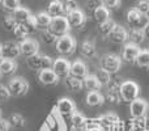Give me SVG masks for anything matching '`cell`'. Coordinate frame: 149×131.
I'll return each mask as SVG.
<instances>
[{
	"instance_id": "cell-1",
	"label": "cell",
	"mask_w": 149,
	"mask_h": 131,
	"mask_svg": "<svg viewBox=\"0 0 149 131\" xmlns=\"http://www.w3.org/2000/svg\"><path fill=\"white\" fill-rule=\"evenodd\" d=\"M140 95V85L134 80H124L120 84V96L122 100L124 102H130L135 101L139 98Z\"/></svg>"
},
{
	"instance_id": "cell-2",
	"label": "cell",
	"mask_w": 149,
	"mask_h": 131,
	"mask_svg": "<svg viewBox=\"0 0 149 131\" xmlns=\"http://www.w3.org/2000/svg\"><path fill=\"white\" fill-rule=\"evenodd\" d=\"M127 22L131 25L132 29H144L149 22V16L139 12L136 8H131L127 11Z\"/></svg>"
},
{
	"instance_id": "cell-3",
	"label": "cell",
	"mask_w": 149,
	"mask_h": 131,
	"mask_svg": "<svg viewBox=\"0 0 149 131\" xmlns=\"http://www.w3.org/2000/svg\"><path fill=\"white\" fill-rule=\"evenodd\" d=\"M77 46L76 38L72 37L71 34H65V36H62L58 38L56 43H55V49L59 54L62 55H71L74 53Z\"/></svg>"
},
{
	"instance_id": "cell-4",
	"label": "cell",
	"mask_w": 149,
	"mask_h": 131,
	"mask_svg": "<svg viewBox=\"0 0 149 131\" xmlns=\"http://www.w3.org/2000/svg\"><path fill=\"white\" fill-rule=\"evenodd\" d=\"M26 63L30 67L31 69H38V71H42V69H47V68H52V64H54V59L49 55L45 54H36L33 57L28 58L26 59Z\"/></svg>"
},
{
	"instance_id": "cell-5",
	"label": "cell",
	"mask_w": 149,
	"mask_h": 131,
	"mask_svg": "<svg viewBox=\"0 0 149 131\" xmlns=\"http://www.w3.org/2000/svg\"><path fill=\"white\" fill-rule=\"evenodd\" d=\"M71 25L68 22L67 16H60V17H54L51 20V24L49 26V30L54 33L56 37H62L65 34H70Z\"/></svg>"
},
{
	"instance_id": "cell-6",
	"label": "cell",
	"mask_w": 149,
	"mask_h": 131,
	"mask_svg": "<svg viewBox=\"0 0 149 131\" xmlns=\"http://www.w3.org/2000/svg\"><path fill=\"white\" fill-rule=\"evenodd\" d=\"M101 66H102V68H105L106 71L110 72L111 75L116 74L122 67V58L116 54L109 53V54H105L102 57V59H101Z\"/></svg>"
},
{
	"instance_id": "cell-7",
	"label": "cell",
	"mask_w": 149,
	"mask_h": 131,
	"mask_svg": "<svg viewBox=\"0 0 149 131\" xmlns=\"http://www.w3.org/2000/svg\"><path fill=\"white\" fill-rule=\"evenodd\" d=\"M8 89L10 92V96H24L29 90V83L24 77L16 76L9 80L8 83Z\"/></svg>"
},
{
	"instance_id": "cell-8",
	"label": "cell",
	"mask_w": 149,
	"mask_h": 131,
	"mask_svg": "<svg viewBox=\"0 0 149 131\" xmlns=\"http://www.w3.org/2000/svg\"><path fill=\"white\" fill-rule=\"evenodd\" d=\"M149 110V102L145 98H136L130 104V114L132 118H143L147 117V113Z\"/></svg>"
},
{
	"instance_id": "cell-9",
	"label": "cell",
	"mask_w": 149,
	"mask_h": 131,
	"mask_svg": "<svg viewBox=\"0 0 149 131\" xmlns=\"http://www.w3.org/2000/svg\"><path fill=\"white\" fill-rule=\"evenodd\" d=\"M20 49H21V54L24 57L30 58L39 53V43L38 41H36L33 38H26L20 42Z\"/></svg>"
},
{
	"instance_id": "cell-10",
	"label": "cell",
	"mask_w": 149,
	"mask_h": 131,
	"mask_svg": "<svg viewBox=\"0 0 149 131\" xmlns=\"http://www.w3.org/2000/svg\"><path fill=\"white\" fill-rule=\"evenodd\" d=\"M141 49H140L139 45H135L132 42H128V43L124 45L123 47V53H122V59L127 63H135L137 55L140 54Z\"/></svg>"
},
{
	"instance_id": "cell-11",
	"label": "cell",
	"mask_w": 149,
	"mask_h": 131,
	"mask_svg": "<svg viewBox=\"0 0 149 131\" xmlns=\"http://www.w3.org/2000/svg\"><path fill=\"white\" fill-rule=\"evenodd\" d=\"M20 54H21V49H20V43H17V42L8 41L1 45V57L3 58L16 59Z\"/></svg>"
},
{
	"instance_id": "cell-12",
	"label": "cell",
	"mask_w": 149,
	"mask_h": 131,
	"mask_svg": "<svg viewBox=\"0 0 149 131\" xmlns=\"http://www.w3.org/2000/svg\"><path fill=\"white\" fill-rule=\"evenodd\" d=\"M71 64L65 58H58L54 60V64H52V69L54 72L58 75L59 77H67L71 75Z\"/></svg>"
},
{
	"instance_id": "cell-13",
	"label": "cell",
	"mask_w": 149,
	"mask_h": 131,
	"mask_svg": "<svg viewBox=\"0 0 149 131\" xmlns=\"http://www.w3.org/2000/svg\"><path fill=\"white\" fill-rule=\"evenodd\" d=\"M56 110L59 114L62 116H72V114L76 111V104L73 102V100L68 97H63L58 101L56 104Z\"/></svg>"
},
{
	"instance_id": "cell-14",
	"label": "cell",
	"mask_w": 149,
	"mask_h": 131,
	"mask_svg": "<svg viewBox=\"0 0 149 131\" xmlns=\"http://www.w3.org/2000/svg\"><path fill=\"white\" fill-rule=\"evenodd\" d=\"M38 79L43 85H56L58 83H59L60 77L55 74L52 68H47V69H42V71H39Z\"/></svg>"
},
{
	"instance_id": "cell-15",
	"label": "cell",
	"mask_w": 149,
	"mask_h": 131,
	"mask_svg": "<svg viewBox=\"0 0 149 131\" xmlns=\"http://www.w3.org/2000/svg\"><path fill=\"white\" fill-rule=\"evenodd\" d=\"M71 118V131H84L88 123V118L80 111H74Z\"/></svg>"
},
{
	"instance_id": "cell-16",
	"label": "cell",
	"mask_w": 149,
	"mask_h": 131,
	"mask_svg": "<svg viewBox=\"0 0 149 131\" xmlns=\"http://www.w3.org/2000/svg\"><path fill=\"white\" fill-rule=\"evenodd\" d=\"M67 18H68V22H70L71 28L74 26V28H82L86 22V16L85 13L82 12L81 9H76L73 12H71L70 15H67Z\"/></svg>"
},
{
	"instance_id": "cell-17",
	"label": "cell",
	"mask_w": 149,
	"mask_h": 131,
	"mask_svg": "<svg viewBox=\"0 0 149 131\" xmlns=\"http://www.w3.org/2000/svg\"><path fill=\"white\" fill-rule=\"evenodd\" d=\"M109 38H110V41L114 42V43H124V42L128 39V32L122 25L116 24L115 28L113 29V32H111L110 36H109Z\"/></svg>"
},
{
	"instance_id": "cell-18",
	"label": "cell",
	"mask_w": 149,
	"mask_h": 131,
	"mask_svg": "<svg viewBox=\"0 0 149 131\" xmlns=\"http://www.w3.org/2000/svg\"><path fill=\"white\" fill-rule=\"evenodd\" d=\"M88 74V66L82 60L77 59L71 64V76H74L77 79H84Z\"/></svg>"
},
{
	"instance_id": "cell-19",
	"label": "cell",
	"mask_w": 149,
	"mask_h": 131,
	"mask_svg": "<svg viewBox=\"0 0 149 131\" xmlns=\"http://www.w3.org/2000/svg\"><path fill=\"white\" fill-rule=\"evenodd\" d=\"M86 105L88 106H101L105 102V96L100 93V90H89L86 93Z\"/></svg>"
},
{
	"instance_id": "cell-20",
	"label": "cell",
	"mask_w": 149,
	"mask_h": 131,
	"mask_svg": "<svg viewBox=\"0 0 149 131\" xmlns=\"http://www.w3.org/2000/svg\"><path fill=\"white\" fill-rule=\"evenodd\" d=\"M81 50V54L85 58H94L97 57V47H95L94 41H90V39H85L84 42L80 46Z\"/></svg>"
},
{
	"instance_id": "cell-21",
	"label": "cell",
	"mask_w": 149,
	"mask_h": 131,
	"mask_svg": "<svg viewBox=\"0 0 149 131\" xmlns=\"http://www.w3.org/2000/svg\"><path fill=\"white\" fill-rule=\"evenodd\" d=\"M49 15L51 16L52 18L54 17H60V16H64V4H63L60 0H52L50 1L49 4V9H47Z\"/></svg>"
},
{
	"instance_id": "cell-22",
	"label": "cell",
	"mask_w": 149,
	"mask_h": 131,
	"mask_svg": "<svg viewBox=\"0 0 149 131\" xmlns=\"http://www.w3.org/2000/svg\"><path fill=\"white\" fill-rule=\"evenodd\" d=\"M0 71L3 75H12L17 71V63L15 59H8V58H1L0 59Z\"/></svg>"
},
{
	"instance_id": "cell-23",
	"label": "cell",
	"mask_w": 149,
	"mask_h": 131,
	"mask_svg": "<svg viewBox=\"0 0 149 131\" xmlns=\"http://www.w3.org/2000/svg\"><path fill=\"white\" fill-rule=\"evenodd\" d=\"M97 119V122L101 125V126L103 127V129H107V127H110L111 125H114L115 122H118L119 119V117L116 116L115 113H106V114H102V116H100L98 118H95Z\"/></svg>"
},
{
	"instance_id": "cell-24",
	"label": "cell",
	"mask_w": 149,
	"mask_h": 131,
	"mask_svg": "<svg viewBox=\"0 0 149 131\" xmlns=\"http://www.w3.org/2000/svg\"><path fill=\"white\" fill-rule=\"evenodd\" d=\"M64 84H65V87L70 90H72V92H79V90H81L82 88H84L82 79H77V77L71 76V75L64 79Z\"/></svg>"
},
{
	"instance_id": "cell-25",
	"label": "cell",
	"mask_w": 149,
	"mask_h": 131,
	"mask_svg": "<svg viewBox=\"0 0 149 131\" xmlns=\"http://www.w3.org/2000/svg\"><path fill=\"white\" fill-rule=\"evenodd\" d=\"M82 83H84V88H86L88 90H100L101 89V83L98 81L97 76L95 75H86V76L82 79Z\"/></svg>"
},
{
	"instance_id": "cell-26",
	"label": "cell",
	"mask_w": 149,
	"mask_h": 131,
	"mask_svg": "<svg viewBox=\"0 0 149 131\" xmlns=\"http://www.w3.org/2000/svg\"><path fill=\"white\" fill-rule=\"evenodd\" d=\"M31 12L25 7H20L18 9H16L13 12V17L17 21V24H26V21L31 17Z\"/></svg>"
},
{
	"instance_id": "cell-27",
	"label": "cell",
	"mask_w": 149,
	"mask_h": 131,
	"mask_svg": "<svg viewBox=\"0 0 149 131\" xmlns=\"http://www.w3.org/2000/svg\"><path fill=\"white\" fill-rule=\"evenodd\" d=\"M93 16H94V20L97 21V24L100 25V24L110 20V11H109L106 7L101 5V7H98L97 9L93 12Z\"/></svg>"
},
{
	"instance_id": "cell-28",
	"label": "cell",
	"mask_w": 149,
	"mask_h": 131,
	"mask_svg": "<svg viewBox=\"0 0 149 131\" xmlns=\"http://www.w3.org/2000/svg\"><path fill=\"white\" fill-rule=\"evenodd\" d=\"M128 39H130V42L140 46V43H143L145 39L143 29H131V30L128 32Z\"/></svg>"
},
{
	"instance_id": "cell-29",
	"label": "cell",
	"mask_w": 149,
	"mask_h": 131,
	"mask_svg": "<svg viewBox=\"0 0 149 131\" xmlns=\"http://www.w3.org/2000/svg\"><path fill=\"white\" fill-rule=\"evenodd\" d=\"M36 20H37V24H38V28L49 29L52 17L49 15V12H39L36 15Z\"/></svg>"
},
{
	"instance_id": "cell-30",
	"label": "cell",
	"mask_w": 149,
	"mask_h": 131,
	"mask_svg": "<svg viewBox=\"0 0 149 131\" xmlns=\"http://www.w3.org/2000/svg\"><path fill=\"white\" fill-rule=\"evenodd\" d=\"M105 100H107L110 104H119L122 101L120 89H114V88H107L105 93Z\"/></svg>"
},
{
	"instance_id": "cell-31",
	"label": "cell",
	"mask_w": 149,
	"mask_h": 131,
	"mask_svg": "<svg viewBox=\"0 0 149 131\" xmlns=\"http://www.w3.org/2000/svg\"><path fill=\"white\" fill-rule=\"evenodd\" d=\"M95 76H97V79H98V81L101 83V85H109L111 83V74L109 71H106L105 68H98L97 69V72H95Z\"/></svg>"
},
{
	"instance_id": "cell-32",
	"label": "cell",
	"mask_w": 149,
	"mask_h": 131,
	"mask_svg": "<svg viewBox=\"0 0 149 131\" xmlns=\"http://www.w3.org/2000/svg\"><path fill=\"white\" fill-rule=\"evenodd\" d=\"M115 25H116V24L110 18V20H107V21H105V22H102V24H100V25H98V32H100L102 36L109 37V36H110V33L113 32V29L115 28Z\"/></svg>"
},
{
	"instance_id": "cell-33",
	"label": "cell",
	"mask_w": 149,
	"mask_h": 131,
	"mask_svg": "<svg viewBox=\"0 0 149 131\" xmlns=\"http://www.w3.org/2000/svg\"><path fill=\"white\" fill-rule=\"evenodd\" d=\"M9 123H10V126H13V127H17V129H20V127H24L26 125V119L24 118V116L22 114H20V113H13L12 116L9 117Z\"/></svg>"
},
{
	"instance_id": "cell-34",
	"label": "cell",
	"mask_w": 149,
	"mask_h": 131,
	"mask_svg": "<svg viewBox=\"0 0 149 131\" xmlns=\"http://www.w3.org/2000/svg\"><path fill=\"white\" fill-rule=\"evenodd\" d=\"M29 33H30V32H29L28 26H26L25 24H17V26H16L15 30H13V34H15L18 39H21V41L28 38Z\"/></svg>"
},
{
	"instance_id": "cell-35",
	"label": "cell",
	"mask_w": 149,
	"mask_h": 131,
	"mask_svg": "<svg viewBox=\"0 0 149 131\" xmlns=\"http://www.w3.org/2000/svg\"><path fill=\"white\" fill-rule=\"evenodd\" d=\"M135 63L139 67H149V50H141Z\"/></svg>"
},
{
	"instance_id": "cell-36",
	"label": "cell",
	"mask_w": 149,
	"mask_h": 131,
	"mask_svg": "<svg viewBox=\"0 0 149 131\" xmlns=\"http://www.w3.org/2000/svg\"><path fill=\"white\" fill-rule=\"evenodd\" d=\"M41 38L46 45H55L59 37H56L54 33H51V32L47 29V30H43L41 33Z\"/></svg>"
},
{
	"instance_id": "cell-37",
	"label": "cell",
	"mask_w": 149,
	"mask_h": 131,
	"mask_svg": "<svg viewBox=\"0 0 149 131\" xmlns=\"http://www.w3.org/2000/svg\"><path fill=\"white\" fill-rule=\"evenodd\" d=\"M1 5L4 9L9 11V12H12V13L21 7L20 0H1Z\"/></svg>"
},
{
	"instance_id": "cell-38",
	"label": "cell",
	"mask_w": 149,
	"mask_h": 131,
	"mask_svg": "<svg viewBox=\"0 0 149 131\" xmlns=\"http://www.w3.org/2000/svg\"><path fill=\"white\" fill-rule=\"evenodd\" d=\"M3 26H4L5 30L13 32L15 30V28L17 26V21L15 20L13 16H7V17L4 18V21H3Z\"/></svg>"
},
{
	"instance_id": "cell-39",
	"label": "cell",
	"mask_w": 149,
	"mask_h": 131,
	"mask_svg": "<svg viewBox=\"0 0 149 131\" xmlns=\"http://www.w3.org/2000/svg\"><path fill=\"white\" fill-rule=\"evenodd\" d=\"M84 131H106V130L98 123L97 119L93 118V119H88L86 127H85Z\"/></svg>"
},
{
	"instance_id": "cell-40",
	"label": "cell",
	"mask_w": 149,
	"mask_h": 131,
	"mask_svg": "<svg viewBox=\"0 0 149 131\" xmlns=\"http://www.w3.org/2000/svg\"><path fill=\"white\" fill-rule=\"evenodd\" d=\"M135 8H136L139 12L144 13V15H148L149 13V0H137V3L135 4Z\"/></svg>"
},
{
	"instance_id": "cell-41",
	"label": "cell",
	"mask_w": 149,
	"mask_h": 131,
	"mask_svg": "<svg viewBox=\"0 0 149 131\" xmlns=\"http://www.w3.org/2000/svg\"><path fill=\"white\" fill-rule=\"evenodd\" d=\"M102 5L106 7L109 11H113L119 8L120 5V0H102Z\"/></svg>"
},
{
	"instance_id": "cell-42",
	"label": "cell",
	"mask_w": 149,
	"mask_h": 131,
	"mask_svg": "<svg viewBox=\"0 0 149 131\" xmlns=\"http://www.w3.org/2000/svg\"><path fill=\"white\" fill-rule=\"evenodd\" d=\"M106 131H126V125H124V122L122 119H119L118 122H115L110 127H107Z\"/></svg>"
},
{
	"instance_id": "cell-43",
	"label": "cell",
	"mask_w": 149,
	"mask_h": 131,
	"mask_svg": "<svg viewBox=\"0 0 149 131\" xmlns=\"http://www.w3.org/2000/svg\"><path fill=\"white\" fill-rule=\"evenodd\" d=\"M76 9H79V5H77L76 0H71V1H68V3H65L64 4L65 15H70L71 12H73V11H76Z\"/></svg>"
},
{
	"instance_id": "cell-44",
	"label": "cell",
	"mask_w": 149,
	"mask_h": 131,
	"mask_svg": "<svg viewBox=\"0 0 149 131\" xmlns=\"http://www.w3.org/2000/svg\"><path fill=\"white\" fill-rule=\"evenodd\" d=\"M85 5H86V8L89 11H93V12H94L98 7L102 5V0H86Z\"/></svg>"
},
{
	"instance_id": "cell-45",
	"label": "cell",
	"mask_w": 149,
	"mask_h": 131,
	"mask_svg": "<svg viewBox=\"0 0 149 131\" xmlns=\"http://www.w3.org/2000/svg\"><path fill=\"white\" fill-rule=\"evenodd\" d=\"M25 25L28 26L29 32H36L37 29H38V24H37V20H36V15L31 16V17L29 18L28 21H26Z\"/></svg>"
},
{
	"instance_id": "cell-46",
	"label": "cell",
	"mask_w": 149,
	"mask_h": 131,
	"mask_svg": "<svg viewBox=\"0 0 149 131\" xmlns=\"http://www.w3.org/2000/svg\"><path fill=\"white\" fill-rule=\"evenodd\" d=\"M10 97V92L8 89V87L0 84V101H5Z\"/></svg>"
},
{
	"instance_id": "cell-47",
	"label": "cell",
	"mask_w": 149,
	"mask_h": 131,
	"mask_svg": "<svg viewBox=\"0 0 149 131\" xmlns=\"http://www.w3.org/2000/svg\"><path fill=\"white\" fill-rule=\"evenodd\" d=\"M10 129V123L8 119L0 118V131H9Z\"/></svg>"
},
{
	"instance_id": "cell-48",
	"label": "cell",
	"mask_w": 149,
	"mask_h": 131,
	"mask_svg": "<svg viewBox=\"0 0 149 131\" xmlns=\"http://www.w3.org/2000/svg\"><path fill=\"white\" fill-rule=\"evenodd\" d=\"M143 32H144V36H145V38H148V39H149V22H148V25L145 26L144 29H143Z\"/></svg>"
},
{
	"instance_id": "cell-49",
	"label": "cell",
	"mask_w": 149,
	"mask_h": 131,
	"mask_svg": "<svg viewBox=\"0 0 149 131\" xmlns=\"http://www.w3.org/2000/svg\"><path fill=\"white\" fill-rule=\"evenodd\" d=\"M60 1L63 3V4H65V3H68V1H71V0H60Z\"/></svg>"
},
{
	"instance_id": "cell-50",
	"label": "cell",
	"mask_w": 149,
	"mask_h": 131,
	"mask_svg": "<svg viewBox=\"0 0 149 131\" xmlns=\"http://www.w3.org/2000/svg\"><path fill=\"white\" fill-rule=\"evenodd\" d=\"M0 57H1V45H0Z\"/></svg>"
},
{
	"instance_id": "cell-51",
	"label": "cell",
	"mask_w": 149,
	"mask_h": 131,
	"mask_svg": "<svg viewBox=\"0 0 149 131\" xmlns=\"http://www.w3.org/2000/svg\"><path fill=\"white\" fill-rule=\"evenodd\" d=\"M1 114H3V113H1V109H0V118H1Z\"/></svg>"
},
{
	"instance_id": "cell-52",
	"label": "cell",
	"mask_w": 149,
	"mask_h": 131,
	"mask_svg": "<svg viewBox=\"0 0 149 131\" xmlns=\"http://www.w3.org/2000/svg\"><path fill=\"white\" fill-rule=\"evenodd\" d=\"M1 76H3V74H1V71H0V79H1Z\"/></svg>"
},
{
	"instance_id": "cell-53",
	"label": "cell",
	"mask_w": 149,
	"mask_h": 131,
	"mask_svg": "<svg viewBox=\"0 0 149 131\" xmlns=\"http://www.w3.org/2000/svg\"><path fill=\"white\" fill-rule=\"evenodd\" d=\"M0 3H1V0H0Z\"/></svg>"
},
{
	"instance_id": "cell-54",
	"label": "cell",
	"mask_w": 149,
	"mask_h": 131,
	"mask_svg": "<svg viewBox=\"0 0 149 131\" xmlns=\"http://www.w3.org/2000/svg\"><path fill=\"white\" fill-rule=\"evenodd\" d=\"M148 16H149V13H148Z\"/></svg>"
},
{
	"instance_id": "cell-55",
	"label": "cell",
	"mask_w": 149,
	"mask_h": 131,
	"mask_svg": "<svg viewBox=\"0 0 149 131\" xmlns=\"http://www.w3.org/2000/svg\"><path fill=\"white\" fill-rule=\"evenodd\" d=\"M148 50H149V49H148Z\"/></svg>"
}]
</instances>
